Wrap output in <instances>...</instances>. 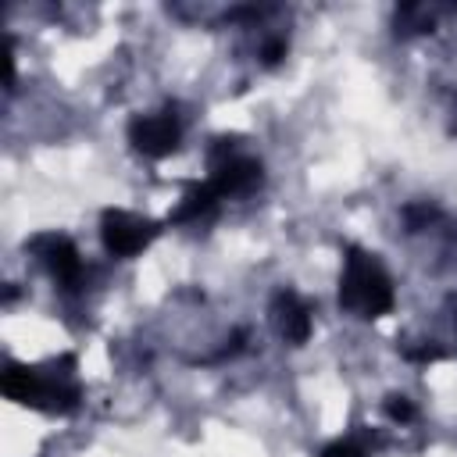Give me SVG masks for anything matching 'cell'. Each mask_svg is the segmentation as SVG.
I'll return each instance as SVG.
<instances>
[{
    "instance_id": "7a4b0ae2",
    "label": "cell",
    "mask_w": 457,
    "mask_h": 457,
    "mask_svg": "<svg viewBox=\"0 0 457 457\" xmlns=\"http://www.w3.org/2000/svg\"><path fill=\"white\" fill-rule=\"evenodd\" d=\"M236 143L239 139H214L211 146V186L218 189V196H236V193H250L253 186H261L264 171H261V161L253 157H243L236 154Z\"/></svg>"
},
{
    "instance_id": "7c38bea8",
    "label": "cell",
    "mask_w": 457,
    "mask_h": 457,
    "mask_svg": "<svg viewBox=\"0 0 457 457\" xmlns=\"http://www.w3.org/2000/svg\"><path fill=\"white\" fill-rule=\"evenodd\" d=\"M261 57H264V64H278L286 57V39H268L264 50H261Z\"/></svg>"
},
{
    "instance_id": "277c9868",
    "label": "cell",
    "mask_w": 457,
    "mask_h": 457,
    "mask_svg": "<svg viewBox=\"0 0 457 457\" xmlns=\"http://www.w3.org/2000/svg\"><path fill=\"white\" fill-rule=\"evenodd\" d=\"M182 139V125L171 111L161 114H139L129 121V143L143 154V157H168L179 150Z\"/></svg>"
},
{
    "instance_id": "ba28073f",
    "label": "cell",
    "mask_w": 457,
    "mask_h": 457,
    "mask_svg": "<svg viewBox=\"0 0 457 457\" xmlns=\"http://www.w3.org/2000/svg\"><path fill=\"white\" fill-rule=\"evenodd\" d=\"M396 32L400 36H414V32H432L436 25V14L425 7V4H400L396 7V18H393Z\"/></svg>"
},
{
    "instance_id": "4fadbf2b",
    "label": "cell",
    "mask_w": 457,
    "mask_h": 457,
    "mask_svg": "<svg viewBox=\"0 0 457 457\" xmlns=\"http://www.w3.org/2000/svg\"><path fill=\"white\" fill-rule=\"evenodd\" d=\"M4 71H7V75H4L7 89H14V39H11V36L4 39Z\"/></svg>"
},
{
    "instance_id": "6da1fadb",
    "label": "cell",
    "mask_w": 457,
    "mask_h": 457,
    "mask_svg": "<svg viewBox=\"0 0 457 457\" xmlns=\"http://www.w3.org/2000/svg\"><path fill=\"white\" fill-rule=\"evenodd\" d=\"M339 307L364 318V321H375V318L389 314L393 278H389V271L382 268V261L375 253H368L361 246L346 250L343 275H339Z\"/></svg>"
},
{
    "instance_id": "9c48e42d",
    "label": "cell",
    "mask_w": 457,
    "mask_h": 457,
    "mask_svg": "<svg viewBox=\"0 0 457 457\" xmlns=\"http://www.w3.org/2000/svg\"><path fill=\"white\" fill-rule=\"evenodd\" d=\"M382 411H386V414H389L393 421H400V425H403V421H414V414H418V411H414V403H411L407 396H400V393H393V396H386V403H382Z\"/></svg>"
},
{
    "instance_id": "5b68a950",
    "label": "cell",
    "mask_w": 457,
    "mask_h": 457,
    "mask_svg": "<svg viewBox=\"0 0 457 457\" xmlns=\"http://www.w3.org/2000/svg\"><path fill=\"white\" fill-rule=\"evenodd\" d=\"M29 250L39 257V264L64 289H79L82 286V257H79V250H75V243L68 236H57V232L36 236V239H29Z\"/></svg>"
},
{
    "instance_id": "30bf717a",
    "label": "cell",
    "mask_w": 457,
    "mask_h": 457,
    "mask_svg": "<svg viewBox=\"0 0 457 457\" xmlns=\"http://www.w3.org/2000/svg\"><path fill=\"white\" fill-rule=\"evenodd\" d=\"M403 218H407L411 232H418V228H425V225L436 218V211H432L428 204H414V207H407V211H403Z\"/></svg>"
},
{
    "instance_id": "8fae6325",
    "label": "cell",
    "mask_w": 457,
    "mask_h": 457,
    "mask_svg": "<svg viewBox=\"0 0 457 457\" xmlns=\"http://www.w3.org/2000/svg\"><path fill=\"white\" fill-rule=\"evenodd\" d=\"M318 457H364V450H361L353 439H336V443H328Z\"/></svg>"
},
{
    "instance_id": "5bb4252c",
    "label": "cell",
    "mask_w": 457,
    "mask_h": 457,
    "mask_svg": "<svg viewBox=\"0 0 457 457\" xmlns=\"http://www.w3.org/2000/svg\"><path fill=\"white\" fill-rule=\"evenodd\" d=\"M411 361H443L446 350L443 346H414V350H403Z\"/></svg>"
},
{
    "instance_id": "52a82bcc",
    "label": "cell",
    "mask_w": 457,
    "mask_h": 457,
    "mask_svg": "<svg viewBox=\"0 0 457 457\" xmlns=\"http://www.w3.org/2000/svg\"><path fill=\"white\" fill-rule=\"evenodd\" d=\"M218 189L211 186V182H200V186H189V193L182 196V204L171 211V218L168 221H200V218H207V214H214V207H218Z\"/></svg>"
},
{
    "instance_id": "3957f363",
    "label": "cell",
    "mask_w": 457,
    "mask_h": 457,
    "mask_svg": "<svg viewBox=\"0 0 457 457\" xmlns=\"http://www.w3.org/2000/svg\"><path fill=\"white\" fill-rule=\"evenodd\" d=\"M157 232H161L157 221L132 214V211H121V207H107L100 214V239H104V250L111 257H136L139 250H146L154 243Z\"/></svg>"
},
{
    "instance_id": "8992f818",
    "label": "cell",
    "mask_w": 457,
    "mask_h": 457,
    "mask_svg": "<svg viewBox=\"0 0 457 457\" xmlns=\"http://www.w3.org/2000/svg\"><path fill=\"white\" fill-rule=\"evenodd\" d=\"M271 321L278 328V336L293 346H303L311 336V307L293 293V289H278L271 300Z\"/></svg>"
}]
</instances>
